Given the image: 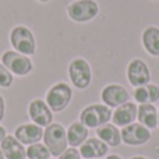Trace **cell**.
I'll return each instance as SVG.
<instances>
[{"instance_id": "1", "label": "cell", "mask_w": 159, "mask_h": 159, "mask_svg": "<svg viewBox=\"0 0 159 159\" xmlns=\"http://www.w3.org/2000/svg\"><path fill=\"white\" fill-rule=\"evenodd\" d=\"M10 43L16 52L25 56L35 55L36 52V41L32 31L25 25H16L10 31Z\"/></svg>"}, {"instance_id": "2", "label": "cell", "mask_w": 159, "mask_h": 159, "mask_svg": "<svg viewBox=\"0 0 159 159\" xmlns=\"http://www.w3.org/2000/svg\"><path fill=\"white\" fill-rule=\"evenodd\" d=\"M43 144L52 157H59L67 149V131L61 124L52 123L43 130Z\"/></svg>"}, {"instance_id": "3", "label": "cell", "mask_w": 159, "mask_h": 159, "mask_svg": "<svg viewBox=\"0 0 159 159\" xmlns=\"http://www.w3.org/2000/svg\"><path fill=\"white\" fill-rule=\"evenodd\" d=\"M73 98V89L67 82H56L48 89L45 102L52 112L60 113L70 105Z\"/></svg>"}, {"instance_id": "4", "label": "cell", "mask_w": 159, "mask_h": 159, "mask_svg": "<svg viewBox=\"0 0 159 159\" xmlns=\"http://www.w3.org/2000/svg\"><path fill=\"white\" fill-rule=\"evenodd\" d=\"M112 119V110L106 105L95 103L84 107L80 113V121L87 129H98L103 124L109 123Z\"/></svg>"}, {"instance_id": "5", "label": "cell", "mask_w": 159, "mask_h": 159, "mask_svg": "<svg viewBox=\"0 0 159 159\" xmlns=\"http://www.w3.org/2000/svg\"><path fill=\"white\" fill-rule=\"evenodd\" d=\"M2 64L17 77H25L28 75L34 69L32 60L30 56L21 55L16 50H6L2 55Z\"/></svg>"}, {"instance_id": "6", "label": "cell", "mask_w": 159, "mask_h": 159, "mask_svg": "<svg viewBox=\"0 0 159 159\" xmlns=\"http://www.w3.org/2000/svg\"><path fill=\"white\" fill-rule=\"evenodd\" d=\"M67 73L71 84L78 89H87L92 82V69L89 63L82 57L73 59L69 64Z\"/></svg>"}, {"instance_id": "7", "label": "cell", "mask_w": 159, "mask_h": 159, "mask_svg": "<svg viewBox=\"0 0 159 159\" xmlns=\"http://www.w3.org/2000/svg\"><path fill=\"white\" fill-rule=\"evenodd\" d=\"M99 13V6L95 0H74L67 6V16L74 22H88Z\"/></svg>"}, {"instance_id": "8", "label": "cell", "mask_w": 159, "mask_h": 159, "mask_svg": "<svg viewBox=\"0 0 159 159\" xmlns=\"http://www.w3.org/2000/svg\"><path fill=\"white\" fill-rule=\"evenodd\" d=\"M126 73H127V80H129L130 85L134 88L147 85L151 81V70H149L148 64L140 57L133 59L130 61Z\"/></svg>"}, {"instance_id": "9", "label": "cell", "mask_w": 159, "mask_h": 159, "mask_svg": "<svg viewBox=\"0 0 159 159\" xmlns=\"http://www.w3.org/2000/svg\"><path fill=\"white\" fill-rule=\"evenodd\" d=\"M120 134H121V141L131 147L144 145V144H147L151 140V131L140 123H131L129 126L123 127Z\"/></svg>"}, {"instance_id": "10", "label": "cell", "mask_w": 159, "mask_h": 159, "mask_svg": "<svg viewBox=\"0 0 159 159\" xmlns=\"http://www.w3.org/2000/svg\"><path fill=\"white\" fill-rule=\"evenodd\" d=\"M28 116L32 120V123L41 126L42 129L53 123V112L48 106L46 102L39 98L32 99L30 102V105H28Z\"/></svg>"}, {"instance_id": "11", "label": "cell", "mask_w": 159, "mask_h": 159, "mask_svg": "<svg viewBox=\"0 0 159 159\" xmlns=\"http://www.w3.org/2000/svg\"><path fill=\"white\" fill-rule=\"evenodd\" d=\"M101 99L103 105L109 107H117L120 105L130 101V93L123 85L120 84H109L102 89Z\"/></svg>"}, {"instance_id": "12", "label": "cell", "mask_w": 159, "mask_h": 159, "mask_svg": "<svg viewBox=\"0 0 159 159\" xmlns=\"http://www.w3.org/2000/svg\"><path fill=\"white\" fill-rule=\"evenodd\" d=\"M14 137L22 144V145H32L43 138V129L35 123L20 124L14 130Z\"/></svg>"}, {"instance_id": "13", "label": "cell", "mask_w": 159, "mask_h": 159, "mask_svg": "<svg viewBox=\"0 0 159 159\" xmlns=\"http://www.w3.org/2000/svg\"><path fill=\"white\" fill-rule=\"evenodd\" d=\"M138 106L134 102H126V103L120 105L116 107V110L112 113V120L116 127H126L129 124L134 123L137 119Z\"/></svg>"}, {"instance_id": "14", "label": "cell", "mask_w": 159, "mask_h": 159, "mask_svg": "<svg viewBox=\"0 0 159 159\" xmlns=\"http://www.w3.org/2000/svg\"><path fill=\"white\" fill-rule=\"evenodd\" d=\"M109 151V147L99 138H87L80 147V155L85 159L103 158Z\"/></svg>"}, {"instance_id": "15", "label": "cell", "mask_w": 159, "mask_h": 159, "mask_svg": "<svg viewBox=\"0 0 159 159\" xmlns=\"http://www.w3.org/2000/svg\"><path fill=\"white\" fill-rule=\"evenodd\" d=\"M0 148L4 155V159H25L27 149L14 135H6L0 143Z\"/></svg>"}, {"instance_id": "16", "label": "cell", "mask_w": 159, "mask_h": 159, "mask_svg": "<svg viewBox=\"0 0 159 159\" xmlns=\"http://www.w3.org/2000/svg\"><path fill=\"white\" fill-rule=\"evenodd\" d=\"M141 42L147 52L154 57H159V28L149 25L143 31Z\"/></svg>"}, {"instance_id": "17", "label": "cell", "mask_w": 159, "mask_h": 159, "mask_svg": "<svg viewBox=\"0 0 159 159\" xmlns=\"http://www.w3.org/2000/svg\"><path fill=\"white\" fill-rule=\"evenodd\" d=\"M137 119L140 124L145 126L148 130L158 127V109L152 103H143L138 106Z\"/></svg>"}, {"instance_id": "18", "label": "cell", "mask_w": 159, "mask_h": 159, "mask_svg": "<svg viewBox=\"0 0 159 159\" xmlns=\"http://www.w3.org/2000/svg\"><path fill=\"white\" fill-rule=\"evenodd\" d=\"M96 135L99 140H102L107 147H119L121 144L120 130L115 124L106 123L103 126L96 129Z\"/></svg>"}, {"instance_id": "19", "label": "cell", "mask_w": 159, "mask_h": 159, "mask_svg": "<svg viewBox=\"0 0 159 159\" xmlns=\"http://www.w3.org/2000/svg\"><path fill=\"white\" fill-rule=\"evenodd\" d=\"M67 131V143L70 147L77 148L84 144V141L88 138V129L81 121H74L69 126Z\"/></svg>"}, {"instance_id": "20", "label": "cell", "mask_w": 159, "mask_h": 159, "mask_svg": "<svg viewBox=\"0 0 159 159\" xmlns=\"http://www.w3.org/2000/svg\"><path fill=\"white\" fill-rule=\"evenodd\" d=\"M134 99L140 105L143 103H152L159 101V87L157 84H147L143 87L134 88Z\"/></svg>"}, {"instance_id": "21", "label": "cell", "mask_w": 159, "mask_h": 159, "mask_svg": "<svg viewBox=\"0 0 159 159\" xmlns=\"http://www.w3.org/2000/svg\"><path fill=\"white\" fill-rule=\"evenodd\" d=\"M49 149L45 147V144L36 143L32 145H28L27 148V158L28 159H50Z\"/></svg>"}, {"instance_id": "22", "label": "cell", "mask_w": 159, "mask_h": 159, "mask_svg": "<svg viewBox=\"0 0 159 159\" xmlns=\"http://www.w3.org/2000/svg\"><path fill=\"white\" fill-rule=\"evenodd\" d=\"M14 82V75L0 63V88H10Z\"/></svg>"}, {"instance_id": "23", "label": "cell", "mask_w": 159, "mask_h": 159, "mask_svg": "<svg viewBox=\"0 0 159 159\" xmlns=\"http://www.w3.org/2000/svg\"><path fill=\"white\" fill-rule=\"evenodd\" d=\"M57 159H81V155H80V151L77 148L70 147V148H67L61 155H59Z\"/></svg>"}, {"instance_id": "24", "label": "cell", "mask_w": 159, "mask_h": 159, "mask_svg": "<svg viewBox=\"0 0 159 159\" xmlns=\"http://www.w3.org/2000/svg\"><path fill=\"white\" fill-rule=\"evenodd\" d=\"M6 115V101L2 95H0V121H3Z\"/></svg>"}, {"instance_id": "25", "label": "cell", "mask_w": 159, "mask_h": 159, "mask_svg": "<svg viewBox=\"0 0 159 159\" xmlns=\"http://www.w3.org/2000/svg\"><path fill=\"white\" fill-rule=\"evenodd\" d=\"M6 135H7V133H6V129L2 126V124H0V143H2V141L4 140Z\"/></svg>"}, {"instance_id": "26", "label": "cell", "mask_w": 159, "mask_h": 159, "mask_svg": "<svg viewBox=\"0 0 159 159\" xmlns=\"http://www.w3.org/2000/svg\"><path fill=\"white\" fill-rule=\"evenodd\" d=\"M106 159H123V158L119 157V155H109V157H106Z\"/></svg>"}, {"instance_id": "27", "label": "cell", "mask_w": 159, "mask_h": 159, "mask_svg": "<svg viewBox=\"0 0 159 159\" xmlns=\"http://www.w3.org/2000/svg\"><path fill=\"white\" fill-rule=\"evenodd\" d=\"M130 159H148V158H145V157H133Z\"/></svg>"}, {"instance_id": "28", "label": "cell", "mask_w": 159, "mask_h": 159, "mask_svg": "<svg viewBox=\"0 0 159 159\" xmlns=\"http://www.w3.org/2000/svg\"><path fill=\"white\" fill-rule=\"evenodd\" d=\"M0 159H4V155H3V152H2V148H0Z\"/></svg>"}, {"instance_id": "29", "label": "cell", "mask_w": 159, "mask_h": 159, "mask_svg": "<svg viewBox=\"0 0 159 159\" xmlns=\"http://www.w3.org/2000/svg\"><path fill=\"white\" fill-rule=\"evenodd\" d=\"M39 3H48V2H50V0H38Z\"/></svg>"}, {"instance_id": "30", "label": "cell", "mask_w": 159, "mask_h": 159, "mask_svg": "<svg viewBox=\"0 0 159 159\" xmlns=\"http://www.w3.org/2000/svg\"><path fill=\"white\" fill-rule=\"evenodd\" d=\"M158 127H159V109H158Z\"/></svg>"}]
</instances>
